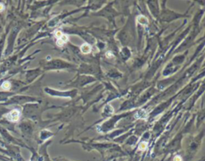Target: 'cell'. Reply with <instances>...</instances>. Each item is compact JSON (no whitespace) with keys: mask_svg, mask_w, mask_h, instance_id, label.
Returning a JSON list of instances; mask_svg holds the SVG:
<instances>
[{"mask_svg":"<svg viewBox=\"0 0 205 161\" xmlns=\"http://www.w3.org/2000/svg\"><path fill=\"white\" fill-rule=\"evenodd\" d=\"M147 142H141V144L139 146V150H141V151H144V150H146V148H147Z\"/></svg>","mask_w":205,"mask_h":161,"instance_id":"obj_4","label":"cell"},{"mask_svg":"<svg viewBox=\"0 0 205 161\" xmlns=\"http://www.w3.org/2000/svg\"><path fill=\"white\" fill-rule=\"evenodd\" d=\"M6 117L7 120H10V122H17L19 120V118H20V112H19V110L14 109L11 112H9L6 115Z\"/></svg>","mask_w":205,"mask_h":161,"instance_id":"obj_1","label":"cell"},{"mask_svg":"<svg viewBox=\"0 0 205 161\" xmlns=\"http://www.w3.org/2000/svg\"><path fill=\"white\" fill-rule=\"evenodd\" d=\"M174 161H182V159H181V157L180 155H176L174 158Z\"/></svg>","mask_w":205,"mask_h":161,"instance_id":"obj_7","label":"cell"},{"mask_svg":"<svg viewBox=\"0 0 205 161\" xmlns=\"http://www.w3.org/2000/svg\"><path fill=\"white\" fill-rule=\"evenodd\" d=\"M62 35H63V33L60 31H58L55 32V37L57 38V39H59V38Z\"/></svg>","mask_w":205,"mask_h":161,"instance_id":"obj_6","label":"cell"},{"mask_svg":"<svg viewBox=\"0 0 205 161\" xmlns=\"http://www.w3.org/2000/svg\"><path fill=\"white\" fill-rule=\"evenodd\" d=\"M3 9H4V6H3L2 4H0V11L3 10Z\"/></svg>","mask_w":205,"mask_h":161,"instance_id":"obj_8","label":"cell"},{"mask_svg":"<svg viewBox=\"0 0 205 161\" xmlns=\"http://www.w3.org/2000/svg\"><path fill=\"white\" fill-rule=\"evenodd\" d=\"M2 87L5 90H9L10 88V83L9 82H4V83H2Z\"/></svg>","mask_w":205,"mask_h":161,"instance_id":"obj_5","label":"cell"},{"mask_svg":"<svg viewBox=\"0 0 205 161\" xmlns=\"http://www.w3.org/2000/svg\"><path fill=\"white\" fill-rule=\"evenodd\" d=\"M67 40H68V37H67V35H63H63H61L59 38L58 40H57V44L61 47V46H63L64 44H66V42H67Z\"/></svg>","mask_w":205,"mask_h":161,"instance_id":"obj_2","label":"cell"},{"mask_svg":"<svg viewBox=\"0 0 205 161\" xmlns=\"http://www.w3.org/2000/svg\"><path fill=\"white\" fill-rule=\"evenodd\" d=\"M80 49H81V51H82V52H83V54H88V53H90V52H91V47L89 45V44H83V45L81 46Z\"/></svg>","mask_w":205,"mask_h":161,"instance_id":"obj_3","label":"cell"}]
</instances>
